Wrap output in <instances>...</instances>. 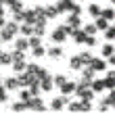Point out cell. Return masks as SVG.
I'll return each instance as SVG.
<instances>
[{"label":"cell","instance_id":"1","mask_svg":"<svg viewBox=\"0 0 115 121\" xmlns=\"http://www.w3.org/2000/svg\"><path fill=\"white\" fill-rule=\"evenodd\" d=\"M71 34H73V27H69L67 23H63V25L54 27L50 31V40L54 44H63V42H67V36H71Z\"/></svg>","mask_w":115,"mask_h":121},{"label":"cell","instance_id":"2","mask_svg":"<svg viewBox=\"0 0 115 121\" xmlns=\"http://www.w3.org/2000/svg\"><path fill=\"white\" fill-rule=\"evenodd\" d=\"M19 27H21V23H17V21H9V23L0 29V42H15V36H17Z\"/></svg>","mask_w":115,"mask_h":121},{"label":"cell","instance_id":"3","mask_svg":"<svg viewBox=\"0 0 115 121\" xmlns=\"http://www.w3.org/2000/svg\"><path fill=\"white\" fill-rule=\"evenodd\" d=\"M94 90H92V86H84L77 82V88H75V96L77 98H84V100H94Z\"/></svg>","mask_w":115,"mask_h":121},{"label":"cell","instance_id":"4","mask_svg":"<svg viewBox=\"0 0 115 121\" xmlns=\"http://www.w3.org/2000/svg\"><path fill=\"white\" fill-rule=\"evenodd\" d=\"M27 107H29V111H36V113H44L46 111V104H44V100L40 96H34L31 100H27Z\"/></svg>","mask_w":115,"mask_h":121},{"label":"cell","instance_id":"5","mask_svg":"<svg viewBox=\"0 0 115 121\" xmlns=\"http://www.w3.org/2000/svg\"><path fill=\"white\" fill-rule=\"evenodd\" d=\"M48 21H50V19H46V15L40 17L38 21L34 23V34H36V36H44V34H46V25H48Z\"/></svg>","mask_w":115,"mask_h":121},{"label":"cell","instance_id":"6","mask_svg":"<svg viewBox=\"0 0 115 121\" xmlns=\"http://www.w3.org/2000/svg\"><path fill=\"white\" fill-rule=\"evenodd\" d=\"M90 65H92V69H94L96 73H102L105 69H107V65H109V63H107V59H105V56H94Z\"/></svg>","mask_w":115,"mask_h":121},{"label":"cell","instance_id":"7","mask_svg":"<svg viewBox=\"0 0 115 121\" xmlns=\"http://www.w3.org/2000/svg\"><path fill=\"white\" fill-rule=\"evenodd\" d=\"M65 23L69 25V27H73V29L82 27V15H75V13H67V21H65Z\"/></svg>","mask_w":115,"mask_h":121},{"label":"cell","instance_id":"8","mask_svg":"<svg viewBox=\"0 0 115 121\" xmlns=\"http://www.w3.org/2000/svg\"><path fill=\"white\" fill-rule=\"evenodd\" d=\"M4 88H6L9 92H19V90H21L19 77H6V79H4Z\"/></svg>","mask_w":115,"mask_h":121},{"label":"cell","instance_id":"9","mask_svg":"<svg viewBox=\"0 0 115 121\" xmlns=\"http://www.w3.org/2000/svg\"><path fill=\"white\" fill-rule=\"evenodd\" d=\"M17 77H19V84H21V88H27V86L31 84L34 79H38L36 75H31V73H27V71H23V73H17Z\"/></svg>","mask_w":115,"mask_h":121},{"label":"cell","instance_id":"10","mask_svg":"<svg viewBox=\"0 0 115 121\" xmlns=\"http://www.w3.org/2000/svg\"><path fill=\"white\" fill-rule=\"evenodd\" d=\"M71 38H73V42H75V44H86V38H88V34L84 31V27H77V29H73Z\"/></svg>","mask_w":115,"mask_h":121},{"label":"cell","instance_id":"11","mask_svg":"<svg viewBox=\"0 0 115 121\" xmlns=\"http://www.w3.org/2000/svg\"><path fill=\"white\" fill-rule=\"evenodd\" d=\"M15 48L17 50H23V52H25L27 48H31V46H29V38L27 36H19V38H15V44H13Z\"/></svg>","mask_w":115,"mask_h":121},{"label":"cell","instance_id":"12","mask_svg":"<svg viewBox=\"0 0 115 121\" xmlns=\"http://www.w3.org/2000/svg\"><path fill=\"white\" fill-rule=\"evenodd\" d=\"M69 67H71L73 71H82L86 65H84V60H82V56H80V54H73V56L69 59Z\"/></svg>","mask_w":115,"mask_h":121},{"label":"cell","instance_id":"13","mask_svg":"<svg viewBox=\"0 0 115 121\" xmlns=\"http://www.w3.org/2000/svg\"><path fill=\"white\" fill-rule=\"evenodd\" d=\"M71 6H73V0H57V9L59 13H71Z\"/></svg>","mask_w":115,"mask_h":121},{"label":"cell","instance_id":"14","mask_svg":"<svg viewBox=\"0 0 115 121\" xmlns=\"http://www.w3.org/2000/svg\"><path fill=\"white\" fill-rule=\"evenodd\" d=\"M40 86H42V92H50L52 88H54V77H50V75L42 77L40 79Z\"/></svg>","mask_w":115,"mask_h":121},{"label":"cell","instance_id":"15","mask_svg":"<svg viewBox=\"0 0 115 121\" xmlns=\"http://www.w3.org/2000/svg\"><path fill=\"white\" fill-rule=\"evenodd\" d=\"M75 88H77L75 82H69V79H67V82H65L59 90H61V94H75Z\"/></svg>","mask_w":115,"mask_h":121},{"label":"cell","instance_id":"16","mask_svg":"<svg viewBox=\"0 0 115 121\" xmlns=\"http://www.w3.org/2000/svg\"><path fill=\"white\" fill-rule=\"evenodd\" d=\"M44 15H46V19H57L61 13L57 9V4H48V6H44Z\"/></svg>","mask_w":115,"mask_h":121},{"label":"cell","instance_id":"17","mask_svg":"<svg viewBox=\"0 0 115 121\" xmlns=\"http://www.w3.org/2000/svg\"><path fill=\"white\" fill-rule=\"evenodd\" d=\"M19 34L21 36H34V23H27V21H23L21 23V27H19Z\"/></svg>","mask_w":115,"mask_h":121},{"label":"cell","instance_id":"18","mask_svg":"<svg viewBox=\"0 0 115 121\" xmlns=\"http://www.w3.org/2000/svg\"><path fill=\"white\" fill-rule=\"evenodd\" d=\"M11 67H13L15 73H23V71L27 69V63H25V59H17V60H13V65H11Z\"/></svg>","mask_w":115,"mask_h":121},{"label":"cell","instance_id":"19","mask_svg":"<svg viewBox=\"0 0 115 121\" xmlns=\"http://www.w3.org/2000/svg\"><path fill=\"white\" fill-rule=\"evenodd\" d=\"M11 111H15V113H23V111H29V107H27V102L25 100H17V102H13L11 104Z\"/></svg>","mask_w":115,"mask_h":121},{"label":"cell","instance_id":"20","mask_svg":"<svg viewBox=\"0 0 115 121\" xmlns=\"http://www.w3.org/2000/svg\"><path fill=\"white\" fill-rule=\"evenodd\" d=\"M92 90H94L96 94H101L102 90H107V82H105V79H98V77H94V82H92Z\"/></svg>","mask_w":115,"mask_h":121},{"label":"cell","instance_id":"21","mask_svg":"<svg viewBox=\"0 0 115 121\" xmlns=\"http://www.w3.org/2000/svg\"><path fill=\"white\" fill-rule=\"evenodd\" d=\"M46 54H48L50 59H63V54H65V52H63V48H61V46H50Z\"/></svg>","mask_w":115,"mask_h":121},{"label":"cell","instance_id":"22","mask_svg":"<svg viewBox=\"0 0 115 121\" xmlns=\"http://www.w3.org/2000/svg\"><path fill=\"white\" fill-rule=\"evenodd\" d=\"M40 19V15L36 13V9H25V21L27 23H36Z\"/></svg>","mask_w":115,"mask_h":121},{"label":"cell","instance_id":"23","mask_svg":"<svg viewBox=\"0 0 115 121\" xmlns=\"http://www.w3.org/2000/svg\"><path fill=\"white\" fill-rule=\"evenodd\" d=\"M111 54H115V46L109 42V44H102V48H101V56H105V59H109Z\"/></svg>","mask_w":115,"mask_h":121},{"label":"cell","instance_id":"24","mask_svg":"<svg viewBox=\"0 0 115 121\" xmlns=\"http://www.w3.org/2000/svg\"><path fill=\"white\" fill-rule=\"evenodd\" d=\"M27 88H29V92H31L34 96H40V92H42V86H40V79H34V82H31L29 86H27Z\"/></svg>","mask_w":115,"mask_h":121},{"label":"cell","instance_id":"25","mask_svg":"<svg viewBox=\"0 0 115 121\" xmlns=\"http://www.w3.org/2000/svg\"><path fill=\"white\" fill-rule=\"evenodd\" d=\"M88 15L96 19V17H101V15H102V9L98 6V4H88Z\"/></svg>","mask_w":115,"mask_h":121},{"label":"cell","instance_id":"26","mask_svg":"<svg viewBox=\"0 0 115 121\" xmlns=\"http://www.w3.org/2000/svg\"><path fill=\"white\" fill-rule=\"evenodd\" d=\"M67 109L71 111V113H82V98H80V100H71V102L67 104Z\"/></svg>","mask_w":115,"mask_h":121},{"label":"cell","instance_id":"27","mask_svg":"<svg viewBox=\"0 0 115 121\" xmlns=\"http://www.w3.org/2000/svg\"><path fill=\"white\" fill-rule=\"evenodd\" d=\"M94 23H96V27H98V31L109 29V21H107L105 17H96V19H94Z\"/></svg>","mask_w":115,"mask_h":121},{"label":"cell","instance_id":"28","mask_svg":"<svg viewBox=\"0 0 115 121\" xmlns=\"http://www.w3.org/2000/svg\"><path fill=\"white\" fill-rule=\"evenodd\" d=\"M46 52H48V50L44 48L42 44H40V46H34V48H31V54H34V59H42V56H44Z\"/></svg>","mask_w":115,"mask_h":121},{"label":"cell","instance_id":"29","mask_svg":"<svg viewBox=\"0 0 115 121\" xmlns=\"http://www.w3.org/2000/svg\"><path fill=\"white\" fill-rule=\"evenodd\" d=\"M105 82H107V90H113L115 88V71H109L105 75Z\"/></svg>","mask_w":115,"mask_h":121},{"label":"cell","instance_id":"30","mask_svg":"<svg viewBox=\"0 0 115 121\" xmlns=\"http://www.w3.org/2000/svg\"><path fill=\"white\" fill-rule=\"evenodd\" d=\"M101 17H105L107 21H115V11H113V6H107V9H102V15Z\"/></svg>","mask_w":115,"mask_h":121},{"label":"cell","instance_id":"31","mask_svg":"<svg viewBox=\"0 0 115 121\" xmlns=\"http://www.w3.org/2000/svg\"><path fill=\"white\" fill-rule=\"evenodd\" d=\"M0 65H13V52H2L0 54Z\"/></svg>","mask_w":115,"mask_h":121},{"label":"cell","instance_id":"32","mask_svg":"<svg viewBox=\"0 0 115 121\" xmlns=\"http://www.w3.org/2000/svg\"><path fill=\"white\" fill-rule=\"evenodd\" d=\"M82 27H84V31H86L88 36H96V31H98L96 23H86V25H82Z\"/></svg>","mask_w":115,"mask_h":121},{"label":"cell","instance_id":"33","mask_svg":"<svg viewBox=\"0 0 115 121\" xmlns=\"http://www.w3.org/2000/svg\"><path fill=\"white\" fill-rule=\"evenodd\" d=\"M19 98L27 102V100H31V98H34V94L29 92V88H21V90H19Z\"/></svg>","mask_w":115,"mask_h":121},{"label":"cell","instance_id":"34","mask_svg":"<svg viewBox=\"0 0 115 121\" xmlns=\"http://www.w3.org/2000/svg\"><path fill=\"white\" fill-rule=\"evenodd\" d=\"M109 109H111V104H109L107 96H105V98H101V100H98V111H101V113H107Z\"/></svg>","mask_w":115,"mask_h":121},{"label":"cell","instance_id":"35","mask_svg":"<svg viewBox=\"0 0 115 121\" xmlns=\"http://www.w3.org/2000/svg\"><path fill=\"white\" fill-rule=\"evenodd\" d=\"M102 34H105V38H107V42H113V40H115V27L111 25V27H109V29H105Z\"/></svg>","mask_w":115,"mask_h":121},{"label":"cell","instance_id":"36","mask_svg":"<svg viewBox=\"0 0 115 121\" xmlns=\"http://www.w3.org/2000/svg\"><path fill=\"white\" fill-rule=\"evenodd\" d=\"M40 44H42V36H36V34L29 36V46H31V48H34V46H40Z\"/></svg>","mask_w":115,"mask_h":121},{"label":"cell","instance_id":"37","mask_svg":"<svg viewBox=\"0 0 115 121\" xmlns=\"http://www.w3.org/2000/svg\"><path fill=\"white\" fill-rule=\"evenodd\" d=\"M80 56H82V60H84V65H90V63H92V59H94V56L90 54L88 50H84V52H80Z\"/></svg>","mask_w":115,"mask_h":121},{"label":"cell","instance_id":"38","mask_svg":"<svg viewBox=\"0 0 115 121\" xmlns=\"http://www.w3.org/2000/svg\"><path fill=\"white\" fill-rule=\"evenodd\" d=\"M13 21H17V23H23V21H25V11L13 13Z\"/></svg>","mask_w":115,"mask_h":121},{"label":"cell","instance_id":"39","mask_svg":"<svg viewBox=\"0 0 115 121\" xmlns=\"http://www.w3.org/2000/svg\"><path fill=\"white\" fill-rule=\"evenodd\" d=\"M38 69H40V65H36V63H27V73H31V75H38Z\"/></svg>","mask_w":115,"mask_h":121},{"label":"cell","instance_id":"40","mask_svg":"<svg viewBox=\"0 0 115 121\" xmlns=\"http://www.w3.org/2000/svg\"><path fill=\"white\" fill-rule=\"evenodd\" d=\"M65 82H67V75H63V73L54 75V86H59V88H61V86H63Z\"/></svg>","mask_w":115,"mask_h":121},{"label":"cell","instance_id":"41","mask_svg":"<svg viewBox=\"0 0 115 121\" xmlns=\"http://www.w3.org/2000/svg\"><path fill=\"white\" fill-rule=\"evenodd\" d=\"M88 111H92V100H84L82 98V113H88Z\"/></svg>","mask_w":115,"mask_h":121},{"label":"cell","instance_id":"42","mask_svg":"<svg viewBox=\"0 0 115 121\" xmlns=\"http://www.w3.org/2000/svg\"><path fill=\"white\" fill-rule=\"evenodd\" d=\"M6 100H9V90L2 86V88H0V104H2V102H6Z\"/></svg>","mask_w":115,"mask_h":121},{"label":"cell","instance_id":"43","mask_svg":"<svg viewBox=\"0 0 115 121\" xmlns=\"http://www.w3.org/2000/svg\"><path fill=\"white\" fill-rule=\"evenodd\" d=\"M107 100H109L111 109H115V88H113V90H109V94H107Z\"/></svg>","mask_w":115,"mask_h":121},{"label":"cell","instance_id":"44","mask_svg":"<svg viewBox=\"0 0 115 121\" xmlns=\"http://www.w3.org/2000/svg\"><path fill=\"white\" fill-rule=\"evenodd\" d=\"M19 11H25V9H23V2H21V0H17L13 6H11V13H19Z\"/></svg>","mask_w":115,"mask_h":121},{"label":"cell","instance_id":"45","mask_svg":"<svg viewBox=\"0 0 115 121\" xmlns=\"http://www.w3.org/2000/svg\"><path fill=\"white\" fill-rule=\"evenodd\" d=\"M96 44H98L96 36H88V38H86V46H96Z\"/></svg>","mask_w":115,"mask_h":121},{"label":"cell","instance_id":"46","mask_svg":"<svg viewBox=\"0 0 115 121\" xmlns=\"http://www.w3.org/2000/svg\"><path fill=\"white\" fill-rule=\"evenodd\" d=\"M46 75H50V73H48V69H46V67H40L36 77H38V79H42V77H46Z\"/></svg>","mask_w":115,"mask_h":121},{"label":"cell","instance_id":"47","mask_svg":"<svg viewBox=\"0 0 115 121\" xmlns=\"http://www.w3.org/2000/svg\"><path fill=\"white\" fill-rule=\"evenodd\" d=\"M71 13H75V15H82V13H84V9H82L77 2H73V6H71Z\"/></svg>","mask_w":115,"mask_h":121},{"label":"cell","instance_id":"48","mask_svg":"<svg viewBox=\"0 0 115 121\" xmlns=\"http://www.w3.org/2000/svg\"><path fill=\"white\" fill-rule=\"evenodd\" d=\"M0 2H2V4H6V6H9V9H11V6H13L15 2H17V0H0Z\"/></svg>","mask_w":115,"mask_h":121},{"label":"cell","instance_id":"49","mask_svg":"<svg viewBox=\"0 0 115 121\" xmlns=\"http://www.w3.org/2000/svg\"><path fill=\"white\" fill-rule=\"evenodd\" d=\"M107 63H109V65H111V67H115V54H111V56H109V59H107Z\"/></svg>","mask_w":115,"mask_h":121},{"label":"cell","instance_id":"50","mask_svg":"<svg viewBox=\"0 0 115 121\" xmlns=\"http://www.w3.org/2000/svg\"><path fill=\"white\" fill-rule=\"evenodd\" d=\"M4 25H6V19H4V15H0V29H2Z\"/></svg>","mask_w":115,"mask_h":121},{"label":"cell","instance_id":"51","mask_svg":"<svg viewBox=\"0 0 115 121\" xmlns=\"http://www.w3.org/2000/svg\"><path fill=\"white\" fill-rule=\"evenodd\" d=\"M2 86H4V82H0V88H2Z\"/></svg>","mask_w":115,"mask_h":121},{"label":"cell","instance_id":"52","mask_svg":"<svg viewBox=\"0 0 115 121\" xmlns=\"http://www.w3.org/2000/svg\"><path fill=\"white\" fill-rule=\"evenodd\" d=\"M111 4H115V0H111Z\"/></svg>","mask_w":115,"mask_h":121},{"label":"cell","instance_id":"53","mask_svg":"<svg viewBox=\"0 0 115 121\" xmlns=\"http://www.w3.org/2000/svg\"><path fill=\"white\" fill-rule=\"evenodd\" d=\"M113 27H115V21H113Z\"/></svg>","mask_w":115,"mask_h":121},{"label":"cell","instance_id":"54","mask_svg":"<svg viewBox=\"0 0 115 121\" xmlns=\"http://www.w3.org/2000/svg\"><path fill=\"white\" fill-rule=\"evenodd\" d=\"M0 54H2V50H0Z\"/></svg>","mask_w":115,"mask_h":121}]
</instances>
